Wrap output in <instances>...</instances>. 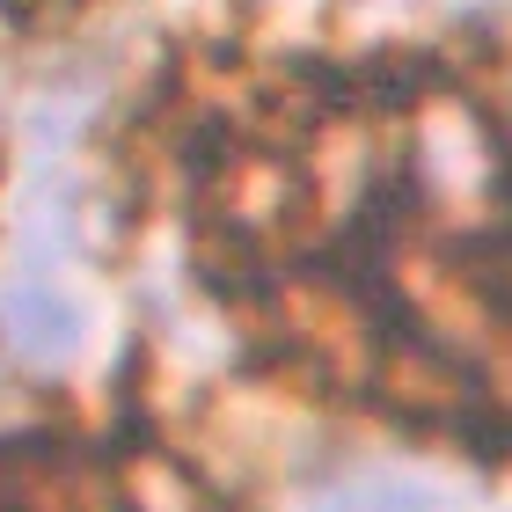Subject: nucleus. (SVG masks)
<instances>
[{
  "label": "nucleus",
  "mask_w": 512,
  "mask_h": 512,
  "mask_svg": "<svg viewBox=\"0 0 512 512\" xmlns=\"http://www.w3.org/2000/svg\"><path fill=\"white\" fill-rule=\"evenodd\" d=\"M191 271L198 286L220 300V308H271L278 300V264L271 249L256 242L249 220H198V242H191Z\"/></svg>",
  "instance_id": "f257e3e1"
},
{
  "label": "nucleus",
  "mask_w": 512,
  "mask_h": 512,
  "mask_svg": "<svg viewBox=\"0 0 512 512\" xmlns=\"http://www.w3.org/2000/svg\"><path fill=\"white\" fill-rule=\"evenodd\" d=\"M315 512H439V498L417 476H344L337 491H322Z\"/></svg>",
  "instance_id": "f03ea898"
},
{
  "label": "nucleus",
  "mask_w": 512,
  "mask_h": 512,
  "mask_svg": "<svg viewBox=\"0 0 512 512\" xmlns=\"http://www.w3.org/2000/svg\"><path fill=\"white\" fill-rule=\"evenodd\" d=\"M0 15H8L15 30H37V22L52 15V0H0Z\"/></svg>",
  "instance_id": "7ed1b4c3"
}]
</instances>
